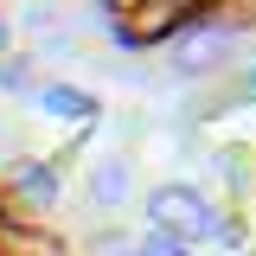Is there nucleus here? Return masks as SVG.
Here are the masks:
<instances>
[{
  "label": "nucleus",
  "mask_w": 256,
  "mask_h": 256,
  "mask_svg": "<svg viewBox=\"0 0 256 256\" xmlns=\"http://www.w3.org/2000/svg\"><path fill=\"white\" fill-rule=\"evenodd\" d=\"M148 230L154 237H173V244H198V237H212L218 230V212L205 205V192L186 186V180H160L148 192Z\"/></svg>",
  "instance_id": "obj_1"
},
{
  "label": "nucleus",
  "mask_w": 256,
  "mask_h": 256,
  "mask_svg": "<svg viewBox=\"0 0 256 256\" xmlns=\"http://www.w3.org/2000/svg\"><path fill=\"white\" fill-rule=\"evenodd\" d=\"M218 58H224V32H186L180 52H173V70L180 77H198V70H212Z\"/></svg>",
  "instance_id": "obj_2"
},
{
  "label": "nucleus",
  "mask_w": 256,
  "mask_h": 256,
  "mask_svg": "<svg viewBox=\"0 0 256 256\" xmlns=\"http://www.w3.org/2000/svg\"><path fill=\"white\" fill-rule=\"evenodd\" d=\"M90 198H96V205H122V198H128V166H122V160H102V166L90 173Z\"/></svg>",
  "instance_id": "obj_3"
},
{
  "label": "nucleus",
  "mask_w": 256,
  "mask_h": 256,
  "mask_svg": "<svg viewBox=\"0 0 256 256\" xmlns=\"http://www.w3.org/2000/svg\"><path fill=\"white\" fill-rule=\"evenodd\" d=\"M13 186H20L26 205H52V198H58V173H52V166H20Z\"/></svg>",
  "instance_id": "obj_4"
},
{
  "label": "nucleus",
  "mask_w": 256,
  "mask_h": 256,
  "mask_svg": "<svg viewBox=\"0 0 256 256\" xmlns=\"http://www.w3.org/2000/svg\"><path fill=\"white\" fill-rule=\"evenodd\" d=\"M45 109H52V116H70V122H90V116H96V96L70 90V84H52V90H45Z\"/></svg>",
  "instance_id": "obj_5"
},
{
  "label": "nucleus",
  "mask_w": 256,
  "mask_h": 256,
  "mask_svg": "<svg viewBox=\"0 0 256 256\" xmlns=\"http://www.w3.org/2000/svg\"><path fill=\"white\" fill-rule=\"evenodd\" d=\"M134 256H192V250H186V244H173V237H154V230H148V237L134 244Z\"/></svg>",
  "instance_id": "obj_6"
},
{
  "label": "nucleus",
  "mask_w": 256,
  "mask_h": 256,
  "mask_svg": "<svg viewBox=\"0 0 256 256\" xmlns=\"http://www.w3.org/2000/svg\"><path fill=\"white\" fill-rule=\"evenodd\" d=\"M102 256H134V244L128 237H102Z\"/></svg>",
  "instance_id": "obj_7"
}]
</instances>
